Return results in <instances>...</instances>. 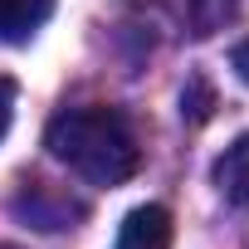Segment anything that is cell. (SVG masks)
Here are the masks:
<instances>
[{
    "label": "cell",
    "mask_w": 249,
    "mask_h": 249,
    "mask_svg": "<svg viewBox=\"0 0 249 249\" xmlns=\"http://www.w3.org/2000/svg\"><path fill=\"white\" fill-rule=\"evenodd\" d=\"M10 112H15V88H10V78H0V142L10 132Z\"/></svg>",
    "instance_id": "obj_6"
},
{
    "label": "cell",
    "mask_w": 249,
    "mask_h": 249,
    "mask_svg": "<svg viewBox=\"0 0 249 249\" xmlns=\"http://www.w3.org/2000/svg\"><path fill=\"white\" fill-rule=\"evenodd\" d=\"M112 249H171V210L166 205H137V210H127Z\"/></svg>",
    "instance_id": "obj_2"
},
{
    "label": "cell",
    "mask_w": 249,
    "mask_h": 249,
    "mask_svg": "<svg viewBox=\"0 0 249 249\" xmlns=\"http://www.w3.org/2000/svg\"><path fill=\"white\" fill-rule=\"evenodd\" d=\"M44 147L54 161L78 171L93 186H122L142 166V147L127 117L112 107H69L44 127Z\"/></svg>",
    "instance_id": "obj_1"
},
{
    "label": "cell",
    "mask_w": 249,
    "mask_h": 249,
    "mask_svg": "<svg viewBox=\"0 0 249 249\" xmlns=\"http://www.w3.org/2000/svg\"><path fill=\"white\" fill-rule=\"evenodd\" d=\"M234 73L249 83V39H244V44H234Z\"/></svg>",
    "instance_id": "obj_7"
},
{
    "label": "cell",
    "mask_w": 249,
    "mask_h": 249,
    "mask_svg": "<svg viewBox=\"0 0 249 249\" xmlns=\"http://www.w3.org/2000/svg\"><path fill=\"white\" fill-rule=\"evenodd\" d=\"M181 5V20L191 25V35H215L225 20H234V0H176Z\"/></svg>",
    "instance_id": "obj_5"
},
{
    "label": "cell",
    "mask_w": 249,
    "mask_h": 249,
    "mask_svg": "<svg viewBox=\"0 0 249 249\" xmlns=\"http://www.w3.org/2000/svg\"><path fill=\"white\" fill-rule=\"evenodd\" d=\"M210 176H215V186H220V196H225V200L249 205V132H244V137H234V142L215 157Z\"/></svg>",
    "instance_id": "obj_3"
},
{
    "label": "cell",
    "mask_w": 249,
    "mask_h": 249,
    "mask_svg": "<svg viewBox=\"0 0 249 249\" xmlns=\"http://www.w3.org/2000/svg\"><path fill=\"white\" fill-rule=\"evenodd\" d=\"M49 15H54V0H0V39L25 44L35 30H44Z\"/></svg>",
    "instance_id": "obj_4"
}]
</instances>
